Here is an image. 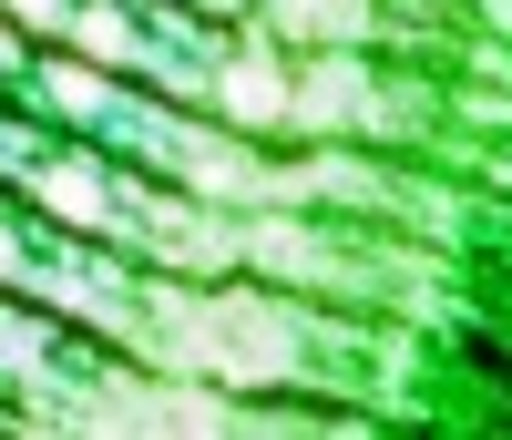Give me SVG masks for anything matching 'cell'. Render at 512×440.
Masks as SVG:
<instances>
[]
</instances>
